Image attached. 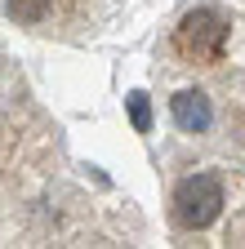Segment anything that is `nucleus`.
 I'll list each match as a JSON object with an SVG mask.
<instances>
[{
	"label": "nucleus",
	"instance_id": "1",
	"mask_svg": "<svg viewBox=\"0 0 245 249\" xmlns=\"http://www.w3.org/2000/svg\"><path fill=\"white\" fill-rule=\"evenodd\" d=\"M227 49V18L219 9H192L174 27V53L183 62H219Z\"/></svg>",
	"mask_w": 245,
	"mask_h": 249
},
{
	"label": "nucleus",
	"instance_id": "2",
	"mask_svg": "<svg viewBox=\"0 0 245 249\" xmlns=\"http://www.w3.org/2000/svg\"><path fill=\"white\" fill-rule=\"evenodd\" d=\"M219 213H223V182L214 178V174H192V178L178 182V192H174V218H178V227L201 231Z\"/></svg>",
	"mask_w": 245,
	"mask_h": 249
},
{
	"label": "nucleus",
	"instance_id": "3",
	"mask_svg": "<svg viewBox=\"0 0 245 249\" xmlns=\"http://www.w3.org/2000/svg\"><path fill=\"white\" fill-rule=\"evenodd\" d=\"M170 116H174V124L183 134H205L209 120H214V107H209V98L201 89H183V93L170 98Z\"/></svg>",
	"mask_w": 245,
	"mask_h": 249
},
{
	"label": "nucleus",
	"instance_id": "4",
	"mask_svg": "<svg viewBox=\"0 0 245 249\" xmlns=\"http://www.w3.org/2000/svg\"><path fill=\"white\" fill-rule=\"evenodd\" d=\"M9 14H14L18 22H45L49 0H9Z\"/></svg>",
	"mask_w": 245,
	"mask_h": 249
},
{
	"label": "nucleus",
	"instance_id": "5",
	"mask_svg": "<svg viewBox=\"0 0 245 249\" xmlns=\"http://www.w3.org/2000/svg\"><path fill=\"white\" fill-rule=\"evenodd\" d=\"M130 120H134V129L138 134H147L151 129V103H147V93H130Z\"/></svg>",
	"mask_w": 245,
	"mask_h": 249
}]
</instances>
